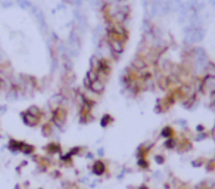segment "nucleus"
Masks as SVG:
<instances>
[{
	"label": "nucleus",
	"mask_w": 215,
	"mask_h": 189,
	"mask_svg": "<svg viewBox=\"0 0 215 189\" xmlns=\"http://www.w3.org/2000/svg\"><path fill=\"white\" fill-rule=\"evenodd\" d=\"M108 44H109V49L112 52V55L115 58H118L124 52V41L121 40H116V38H108Z\"/></svg>",
	"instance_id": "1"
},
{
	"label": "nucleus",
	"mask_w": 215,
	"mask_h": 189,
	"mask_svg": "<svg viewBox=\"0 0 215 189\" xmlns=\"http://www.w3.org/2000/svg\"><path fill=\"white\" fill-rule=\"evenodd\" d=\"M38 109H35V108H31V109H28L25 114H24V120H25V123L27 124H30V126H34L37 121H38Z\"/></svg>",
	"instance_id": "2"
},
{
	"label": "nucleus",
	"mask_w": 215,
	"mask_h": 189,
	"mask_svg": "<svg viewBox=\"0 0 215 189\" xmlns=\"http://www.w3.org/2000/svg\"><path fill=\"white\" fill-rule=\"evenodd\" d=\"M93 92H96V93H102L103 92V87H105V81H102V80H99V78H96L90 86H88Z\"/></svg>",
	"instance_id": "3"
},
{
	"label": "nucleus",
	"mask_w": 215,
	"mask_h": 189,
	"mask_svg": "<svg viewBox=\"0 0 215 189\" xmlns=\"http://www.w3.org/2000/svg\"><path fill=\"white\" fill-rule=\"evenodd\" d=\"M53 121H55L56 124H62V123L65 121V111H63V109L58 108V109L55 111V114H53Z\"/></svg>",
	"instance_id": "4"
},
{
	"label": "nucleus",
	"mask_w": 215,
	"mask_h": 189,
	"mask_svg": "<svg viewBox=\"0 0 215 189\" xmlns=\"http://www.w3.org/2000/svg\"><path fill=\"white\" fill-rule=\"evenodd\" d=\"M93 169H94V173H99V174H100V173H103V170H105V165H103L100 161H97L96 164H94Z\"/></svg>",
	"instance_id": "5"
}]
</instances>
